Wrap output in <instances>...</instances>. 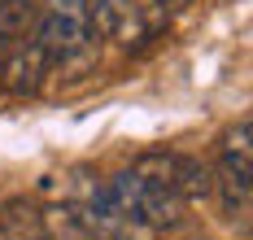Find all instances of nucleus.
Wrapping results in <instances>:
<instances>
[{"label":"nucleus","instance_id":"nucleus-3","mask_svg":"<svg viewBox=\"0 0 253 240\" xmlns=\"http://www.w3.org/2000/svg\"><path fill=\"white\" fill-rule=\"evenodd\" d=\"M87 13L96 22V35H109L118 44H144L166 27V9L153 0H87Z\"/></svg>","mask_w":253,"mask_h":240},{"label":"nucleus","instance_id":"nucleus-2","mask_svg":"<svg viewBox=\"0 0 253 240\" xmlns=\"http://www.w3.org/2000/svg\"><path fill=\"white\" fill-rule=\"evenodd\" d=\"M249 118H240L227 135H223V144H218V170H214V179L210 188H218V201H223V210L236 218V214H249V197H253V144H249Z\"/></svg>","mask_w":253,"mask_h":240},{"label":"nucleus","instance_id":"nucleus-8","mask_svg":"<svg viewBox=\"0 0 253 240\" xmlns=\"http://www.w3.org/2000/svg\"><path fill=\"white\" fill-rule=\"evenodd\" d=\"M35 0H0V35L4 40H26L35 31Z\"/></svg>","mask_w":253,"mask_h":240},{"label":"nucleus","instance_id":"nucleus-5","mask_svg":"<svg viewBox=\"0 0 253 240\" xmlns=\"http://www.w3.org/2000/svg\"><path fill=\"white\" fill-rule=\"evenodd\" d=\"M0 240H48L40 210L26 205V201H9L4 214H0Z\"/></svg>","mask_w":253,"mask_h":240},{"label":"nucleus","instance_id":"nucleus-9","mask_svg":"<svg viewBox=\"0 0 253 240\" xmlns=\"http://www.w3.org/2000/svg\"><path fill=\"white\" fill-rule=\"evenodd\" d=\"M153 4H157V9H166V13H170V9H188V4H192V0H153Z\"/></svg>","mask_w":253,"mask_h":240},{"label":"nucleus","instance_id":"nucleus-1","mask_svg":"<svg viewBox=\"0 0 253 240\" xmlns=\"http://www.w3.org/2000/svg\"><path fill=\"white\" fill-rule=\"evenodd\" d=\"M44 57L52 61H87L96 48V22L87 13V0H48L35 13V35H31Z\"/></svg>","mask_w":253,"mask_h":240},{"label":"nucleus","instance_id":"nucleus-6","mask_svg":"<svg viewBox=\"0 0 253 240\" xmlns=\"http://www.w3.org/2000/svg\"><path fill=\"white\" fill-rule=\"evenodd\" d=\"M40 223H44L48 240H96V232L87 227L79 205H52V210L40 214Z\"/></svg>","mask_w":253,"mask_h":240},{"label":"nucleus","instance_id":"nucleus-4","mask_svg":"<svg viewBox=\"0 0 253 240\" xmlns=\"http://www.w3.org/2000/svg\"><path fill=\"white\" fill-rule=\"evenodd\" d=\"M0 75H4V87L9 92H18V96H31V92H40V83L48 75V57L44 48L31 40V44H13L9 57H4V66H0Z\"/></svg>","mask_w":253,"mask_h":240},{"label":"nucleus","instance_id":"nucleus-7","mask_svg":"<svg viewBox=\"0 0 253 240\" xmlns=\"http://www.w3.org/2000/svg\"><path fill=\"white\" fill-rule=\"evenodd\" d=\"M170 184L183 201H197V197H210V170H205L197 158H179L175 153V170H170Z\"/></svg>","mask_w":253,"mask_h":240}]
</instances>
